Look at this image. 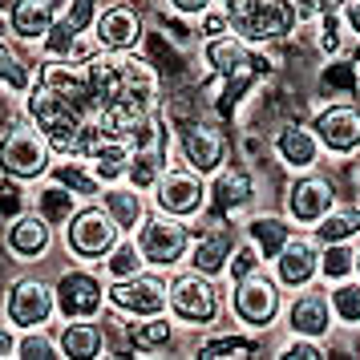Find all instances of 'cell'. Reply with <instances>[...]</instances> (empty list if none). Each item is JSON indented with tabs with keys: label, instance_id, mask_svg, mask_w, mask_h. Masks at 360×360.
Here are the masks:
<instances>
[{
	"label": "cell",
	"instance_id": "cell-1",
	"mask_svg": "<svg viewBox=\"0 0 360 360\" xmlns=\"http://www.w3.org/2000/svg\"><path fill=\"white\" fill-rule=\"evenodd\" d=\"M85 65H89V77H94L98 114L101 110H154L158 69L150 65V57L134 49H101Z\"/></svg>",
	"mask_w": 360,
	"mask_h": 360
},
{
	"label": "cell",
	"instance_id": "cell-2",
	"mask_svg": "<svg viewBox=\"0 0 360 360\" xmlns=\"http://www.w3.org/2000/svg\"><path fill=\"white\" fill-rule=\"evenodd\" d=\"M29 122L49 138V146L57 154H85L89 142H94V134H98V122L77 114L65 98H57L41 82L29 89Z\"/></svg>",
	"mask_w": 360,
	"mask_h": 360
},
{
	"label": "cell",
	"instance_id": "cell-3",
	"mask_svg": "<svg viewBox=\"0 0 360 360\" xmlns=\"http://www.w3.org/2000/svg\"><path fill=\"white\" fill-rule=\"evenodd\" d=\"M231 17V33L247 45H276L300 29V13L292 0H223Z\"/></svg>",
	"mask_w": 360,
	"mask_h": 360
},
{
	"label": "cell",
	"instance_id": "cell-4",
	"mask_svg": "<svg viewBox=\"0 0 360 360\" xmlns=\"http://www.w3.org/2000/svg\"><path fill=\"white\" fill-rule=\"evenodd\" d=\"M166 311L186 328H211L223 316V288L214 276L202 271H179L166 279Z\"/></svg>",
	"mask_w": 360,
	"mask_h": 360
},
{
	"label": "cell",
	"instance_id": "cell-5",
	"mask_svg": "<svg viewBox=\"0 0 360 360\" xmlns=\"http://www.w3.org/2000/svg\"><path fill=\"white\" fill-rule=\"evenodd\" d=\"M231 316L251 332H267L283 311V283L276 279V271H251L243 279H231V295H227Z\"/></svg>",
	"mask_w": 360,
	"mask_h": 360
},
{
	"label": "cell",
	"instance_id": "cell-6",
	"mask_svg": "<svg viewBox=\"0 0 360 360\" xmlns=\"http://www.w3.org/2000/svg\"><path fill=\"white\" fill-rule=\"evenodd\" d=\"M49 162H53V146L33 122H17V126H8L0 134V170H4V179L33 182L41 174H49Z\"/></svg>",
	"mask_w": 360,
	"mask_h": 360
},
{
	"label": "cell",
	"instance_id": "cell-7",
	"mask_svg": "<svg viewBox=\"0 0 360 360\" xmlns=\"http://www.w3.org/2000/svg\"><path fill=\"white\" fill-rule=\"evenodd\" d=\"M134 243L142 247L146 255V267H179L186 255H191V243H195V227H186V219H174V214H150L138 223L134 231Z\"/></svg>",
	"mask_w": 360,
	"mask_h": 360
},
{
	"label": "cell",
	"instance_id": "cell-8",
	"mask_svg": "<svg viewBox=\"0 0 360 360\" xmlns=\"http://www.w3.org/2000/svg\"><path fill=\"white\" fill-rule=\"evenodd\" d=\"M122 239V227L114 223V214L105 211L101 202H85L65 219V247L77 259H105L114 243Z\"/></svg>",
	"mask_w": 360,
	"mask_h": 360
},
{
	"label": "cell",
	"instance_id": "cell-9",
	"mask_svg": "<svg viewBox=\"0 0 360 360\" xmlns=\"http://www.w3.org/2000/svg\"><path fill=\"white\" fill-rule=\"evenodd\" d=\"M174 146H179L182 162L191 170H198L202 179H211V174H219L227 166V138H223V130L214 122H198V117L179 122L174 126Z\"/></svg>",
	"mask_w": 360,
	"mask_h": 360
},
{
	"label": "cell",
	"instance_id": "cell-10",
	"mask_svg": "<svg viewBox=\"0 0 360 360\" xmlns=\"http://www.w3.org/2000/svg\"><path fill=\"white\" fill-rule=\"evenodd\" d=\"M37 82L53 89L57 98H65L77 114L98 117V94H94V77H89V65L85 61H69V57H49L41 65V77Z\"/></svg>",
	"mask_w": 360,
	"mask_h": 360
},
{
	"label": "cell",
	"instance_id": "cell-11",
	"mask_svg": "<svg viewBox=\"0 0 360 360\" xmlns=\"http://www.w3.org/2000/svg\"><path fill=\"white\" fill-rule=\"evenodd\" d=\"M53 292H57V311L65 320H94L105 308V283L89 267H69V271H61L57 283H53Z\"/></svg>",
	"mask_w": 360,
	"mask_h": 360
},
{
	"label": "cell",
	"instance_id": "cell-12",
	"mask_svg": "<svg viewBox=\"0 0 360 360\" xmlns=\"http://www.w3.org/2000/svg\"><path fill=\"white\" fill-rule=\"evenodd\" d=\"M57 311V292L45 279H17L8 295H4V316L17 332H29V328H45Z\"/></svg>",
	"mask_w": 360,
	"mask_h": 360
},
{
	"label": "cell",
	"instance_id": "cell-13",
	"mask_svg": "<svg viewBox=\"0 0 360 360\" xmlns=\"http://www.w3.org/2000/svg\"><path fill=\"white\" fill-rule=\"evenodd\" d=\"M154 207L162 214H174V219H195L207 207V182H202V174L191 170V166L166 170L158 179V186H154Z\"/></svg>",
	"mask_w": 360,
	"mask_h": 360
},
{
	"label": "cell",
	"instance_id": "cell-14",
	"mask_svg": "<svg viewBox=\"0 0 360 360\" xmlns=\"http://www.w3.org/2000/svg\"><path fill=\"white\" fill-rule=\"evenodd\" d=\"M105 304L122 316H158L166 311V279L154 271H138L130 279H114L105 288Z\"/></svg>",
	"mask_w": 360,
	"mask_h": 360
},
{
	"label": "cell",
	"instance_id": "cell-15",
	"mask_svg": "<svg viewBox=\"0 0 360 360\" xmlns=\"http://www.w3.org/2000/svg\"><path fill=\"white\" fill-rule=\"evenodd\" d=\"M332 207H336V186L324 174H316V170L295 174V182L288 186V219L292 223L311 231Z\"/></svg>",
	"mask_w": 360,
	"mask_h": 360
},
{
	"label": "cell",
	"instance_id": "cell-16",
	"mask_svg": "<svg viewBox=\"0 0 360 360\" xmlns=\"http://www.w3.org/2000/svg\"><path fill=\"white\" fill-rule=\"evenodd\" d=\"M311 130H316V138H320V146L328 154H336V158L356 154L360 150V110L352 101H332V105H324L320 114L311 117Z\"/></svg>",
	"mask_w": 360,
	"mask_h": 360
},
{
	"label": "cell",
	"instance_id": "cell-17",
	"mask_svg": "<svg viewBox=\"0 0 360 360\" xmlns=\"http://www.w3.org/2000/svg\"><path fill=\"white\" fill-rule=\"evenodd\" d=\"M271 267H276V279L283 283V292H300V288L320 279V243L311 235H292L279 247Z\"/></svg>",
	"mask_w": 360,
	"mask_h": 360
},
{
	"label": "cell",
	"instance_id": "cell-18",
	"mask_svg": "<svg viewBox=\"0 0 360 360\" xmlns=\"http://www.w3.org/2000/svg\"><path fill=\"white\" fill-rule=\"evenodd\" d=\"M283 320H288V328H292L295 336H316V340H328V332H332V300H328V292H320V288H300V292L292 295V304L283 308Z\"/></svg>",
	"mask_w": 360,
	"mask_h": 360
},
{
	"label": "cell",
	"instance_id": "cell-19",
	"mask_svg": "<svg viewBox=\"0 0 360 360\" xmlns=\"http://www.w3.org/2000/svg\"><path fill=\"white\" fill-rule=\"evenodd\" d=\"M235 235H231L227 219H219L214 214V223L207 231H198L195 243H191V255H186V263L195 267V271H202V276H227V263L231 255H235Z\"/></svg>",
	"mask_w": 360,
	"mask_h": 360
},
{
	"label": "cell",
	"instance_id": "cell-20",
	"mask_svg": "<svg viewBox=\"0 0 360 360\" xmlns=\"http://www.w3.org/2000/svg\"><path fill=\"white\" fill-rule=\"evenodd\" d=\"M251 198H255V179L247 174L243 166H223L219 174H211V186H207L211 214H219V219H235L239 211L251 207Z\"/></svg>",
	"mask_w": 360,
	"mask_h": 360
},
{
	"label": "cell",
	"instance_id": "cell-21",
	"mask_svg": "<svg viewBox=\"0 0 360 360\" xmlns=\"http://www.w3.org/2000/svg\"><path fill=\"white\" fill-rule=\"evenodd\" d=\"M94 37H98L101 49H138L146 29H142V17L130 4H105L94 20Z\"/></svg>",
	"mask_w": 360,
	"mask_h": 360
},
{
	"label": "cell",
	"instance_id": "cell-22",
	"mask_svg": "<svg viewBox=\"0 0 360 360\" xmlns=\"http://www.w3.org/2000/svg\"><path fill=\"white\" fill-rule=\"evenodd\" d=\"M320 138H316V130L311 126H304V122H283L276 130V158L288 170H295V174H304V170H316V162H320Z\"/></svg>",
	"mask_w": 360,
	"mask_h": 360
},
{
	"label": "cell",
	"instance_id": "cell-23",
	"mask_svg": "<svg viewBox=\"0 0 360 360\" xmlns=\"http://www.w3.org/2000/svg\"><path fill=\"white\" fill-rule=\"evenodd\" d=\"M251 53H255V45H247L243 37H235V33L202 37V65H207V73H211L214 82L251 69Z\"/></svg>",
	"mask_w": 360,
	"mask_h": 360
},
{
	"label": "cell",
	"instance_id": "cell-24",
	"mask_svg": "<svg viewBox=\"0 0 360 360\" xmlns=\"http://www.w3.org/2000/svg\"><path fill=\"white\" fill-rule=\"evenodd\" d=\"M53 227L41 211H20L17 219H8V231H4V247L17 255V259H37L49 251Z\"/></svg>",
	"mask_w": 360,
	"mask_h": 360
},
{
	"label": "cell",
	"instance_id": "cell-25",
	"mask_svg": "<svg viewBox=\"0 0 360 360\" xmlns=\"http://www.w3.org/2000/svg\"><path fill=\"white\" fill-rule=\"evenodd\" d=\"M130 154H134L130 142H122V138H114V134H105V130L98 126V134H94V142H89V150H85L82 158L94 166V174H98V179L110 186V182H122V179H126Z\"/></svg>",
	"mask_w": 360,
	"mask_h": 360
},
{
	"label": "cell",
	"instance_id": "cell-26",
	"mask_svg": "<svg viewBox=\"0 0 360 360\" xmlns=\"http://www.w3.org/2000/svg\"><path fill=\"white\" fill-rule=\"evenodd\" d=\"M61 8H65V0H17L8 13V25L20 41H45L53 20L61 17Z\"/></svg>",
	"mask_w": 360,
	"mask_h": 360
},
{
	"label": "cell",
	"instance_id": "cell-27",
	"mask_svg": "<svg viewBox=\"0 0 360 360\" xmlns=\"http://www.w3.org/2000/svg\"><path fill=\"white\" fill-rule=\"evenodd\" d=\"M49 179L57 182V186H65L69 195H77V198H89L94 195H101L105 191V182L94 174V166L85 162L82 154H61L57 162H49Z\"/></svg>",
	"mask_w": 360,
	"mask_h": 360
},
{
	"label": "cell",
	"instance_id": "cell-28",
	"mask_svg": "<svg viewBox=\"0 0 360 360\" xmlns=\"http://www.w3.org/2000/svg\"><path fill=\"white\" fill-rule=\"evenodd\" d=\"M101 207L114 214V223L122 231H138V223L146 219V198H142V191L138 186H130V182H110L105 191H101Z\"/></svg>",
	"mask_w": 360,
	"mask_h": 360
},
{
	"label": "cell",
	"instance_id": "cell-29",
	"mask_svg": "<svg viewBox=\"0 0 360 360\" xmlns=\"http://www.w3.org/2000/svg\"><path fill=\"white\" fill-rule=\"evenodd\" d=\"M166 170V150H162V142H150V146H138L130 154V166H126V182L130 186H138L142 195L146 191H154L158 186V179H162Z\"/></svg>",
	"mask_w": 360,
	"mask_h": 360
},
{
	"label": "cell",
	"instance_id": "cell-30",
	"mask_svg": "<svg viewBox=\"0 0 360 360\" xmlns=\"http://www.w3.org/2000/svg\"><path fill=\"white\" fill-rule=\"evenodd\" d=\"M101 336L98 324H89V320H69L61 332H57V348H61V356L69 360H82V356H101Z\"/></svg>",
	"mask_w": 360,
	"mask_h": 360
},
{
	"label": "cell",
	"instance_id": "cell-31",
	"mask_svg": "<svg viewBox=\"0 0 360 360\" xmlns=\"http://www.w3.org/2000/svg\"><path fill=\"white\" fill-rule=\"evenodd\" d=\"M247 239L259 247V255L267 263L279 255V247L292 239V227H288V219H279V214H251L247 219Z\"/></svg>",
	"mask_w": 360,
	"mask_h": 360
},
{
	"label": "cell",
	"instance_id": "cell-32",
	"mask_svg": "<svg viewBox=\"0 0 360 360\" xmlns=\"http://www.w3.org/2000/svg\"><path fill=\"white\" fill-rule=\"evenodd\" d=\"M170 340H174V316H134L130 324V344L138 348V352H162V348H170Z\"/></svg>",
	"mask_w": 360,
	"mask_h": 360
},
{
	"label": "cell",
	"instance_id": "cell-33",
	"mask_svg": "<svg viewBox=\"0 0 360 360\" xmlns=\"http://www.w3.org/2000/svg\"><path fill=\"white\" fill-rule=\"evenodd\" d=\"M263 340L251 332V328H239V332H214L198 344V356H259Z\"/></svg>",
	"mask_w": 360,
	"mask_h": 360
},
{
	"label": "cell",
	"instance_id": "cell-34",
	"mask_svg": "<svg viewBox=\"0 0 360 360\" xmlns=\"http://www.w3.org/2000/svg\"><path fill=\"white\" fill-rule=\"evenodd\" d=\"M360 235V207H332V211L311 227L316 243H352Z\"/></svg>",
	"mask_w": 360,
	"mask_h": 360
},
{
	"label": "cell",
	"instance_id": "cell-35",
	"mask_svg": "<svg viewBox=\"0 0 360 360\" xmlns=\"http://www.w3.org/2000/svg\"><path fill=\"white\" fill-rule=\"evenodd\" d=\"M328 300H332V316L340 320L344 328H360V276L340 279L328 288Z\"/></svg>",
	"mask_w": 360,
	"mask_h": 360
},
{
	"label": "cell",
	"instance_id": "cell-36",
	"mask_svg": "<svg viewBox=\"0 0 360 360\" xmlns=\"http://www.w3.org/2000/svg\"><path fill=\"white\" fill-rule=\"evenodd\" d=\"M320 276L328 283L356 276V247L352 243H320Z\"/></svg>",
	"mask_w": 360,
	"mask_h": 360
},
{
	"label": "cell",
	"instance_id": "cell-37",
	"mask_svg": "<svg viewBox=\"0 0 360 360\" xmlns=\"http://www.w3.org/2000/svg\"><path fill=\"white\" fill-rule=\"evenodd\" d=\"M101 263H105V276L110 279H130L138 271H146V255H142V247L134 243V239H117L114 251Z\"/></svg>",
	"mask_w": 360,
	"mask_h": 360
},
{
	"label": "cell",
	"instance_id": "cell-38",
	"mask_svg": "<svg viewBox=\"0 0 360 360\" xmlns=\"http://www.w3.org/2000/svg\"><path fill=\"white\" fill-rule=\"evenodd\" d=\"M255 77H259L255 69H243V73H235V77H223L219 94L211 98V101H214V110H219L223 117H231V114H235V105H239V101L247 98V89L255 85Z\"/></svg>",
	"mask_w": 360,
	"mask_h": 360
},
{
	"label": "cell",
	"instance_id": "cell-39",
	"mask_svg": "<svg viewBox=\"0 0 360 360\" xmlns=\"http://www.w3.org/2000/svg\"><path fill=\"white\" fill-rule=\"evenodd\" d=\"M0 85L17 89V94L33 89V77H29V69H25V61L17 57V49H13L8 41H0Z\"/></svg>",
	"mask_w": 360,
	"mask_h": 360
},
{
	"label": "cell",
	"instance_id": "cell-40",
	"mask_svg": "<svg viewBox=\"0 0 360 360\" xmlns=\"http://www.w3.org/2000/svg\"><path fill=\"white\" fill-rule=\"evenodd\" d=\"M101 13V0H65V8H61V25H69L73 33H94V20Z\"/></svg>",
	"mask_w": 360,
	"mask_h": 360
},
{
	"label": "cell",
	"instance_id": "cell-41",
	"mask_svg": "<svg viewBox=\"0 0 360 360\" xmlns=\"http://www.w3.org/2000/svg\"><path fill=\"white\" fill-rule=\"evenodd\" d=\"M73 198H77V195H69L65 186L49 182V186L41 191V202H37V211L45 214L49 223H61V219H69V214L77 211V207H73Z\"/></svg>",
	"mask_w": 360,
	"mask_h": 360
},
{
	"label": "cell",
	"instance_id": "cell-42",
	"mask_svg": "<svg viewBox=\"0 0 360 360\" xmlns=\"http://www.w3.org/2000/svg\"><path fill=\"white\" fill-rule=\"evenodd\" d=\"M316 25H320V41H316L320 53L340 57V53H344V17H340V13H324Z\"/></svg>",
	"mask_w": 360,
	"mask_h": 360
},
{
	"label": "cell",
	"instance_id": "cell-43",
	"mask_svg": "<svg viewBox=\"0 0 360 360\" xmlns=\"http://www.w3.org/2000/svg\"><path fill=\"white\" fill-rule=\"evenodd\" d=\"M263 263H267V259L259 255V247L251 243V239H243V243L235 247L231 263H227V276H231V279H243V276H251V271H259Z\"/></svg>",
	"mask_w": 360,
	"mask_h": 360
},
{
	"label": "cell",
	"instance_id": "cell-44",
	"mask_svg": "<svg viewBox=\"0 0 360 360\" xmlns=\"http://www.w3.org/2000/svg\"><path fill=\"white\" fill-rule=\"evenodd\" d=\"M17 352H20V356H33V360H45V356H53V352H61V348H57V340H53L49 332L29 328V332H20Z\"/></svg>",
	"mask_w": 360,
	"mask_h": 360
},
{
	"label": "cell",
	"instance_id": "cell-45",
	"mask_svg": "<svg viewBox=\"0 0 360 360\" xmlns=\"http://www.w3.org/2000/svg\"><path fill=\"white\" fill-rule=\"evenodd\" d=\"M279 356H288V360H320V356H328V352H324V340H316V336H295L292 332V340L279 344Z\"/></svg>",
	"mask_w": 360,
	"mask_h": 360
},
{
	"label": "cell",
	"instance_id": "cell-46",
	"mask_svg": "<svg viewBox=\"0 0 360 360\" xmlns=\"http://www.w3.org/2000/svg\"><path fill=\"white\" fill-rule=\"evenodd\" d=\"M324 89H344V94H352L356 89V65L352 61H332L324 69Z\"/></svg>",
	"mask_w": 360,
	"mask_h": 360
},
{
	"label": "cell",
	"instance_id": "cell-47",
	"mask_svg": "<svg viewBox=\"0 0 360 360\" xmlns=\"http://www.w3.org/2000/svg\"><path fill=\"white\" fill-rule=\"evenodd\" d=\"M292 4H295V13H300V25H304V20L316 25L324 13H340L344 8V0H292Z\"/></svg>",
	"mask_w": 360,
	"mask_h": 360
},
{
	"label": "cell",
	"instance_id": "cell-48",
	"mask_svg": "<svg viewBox=\"0 0 360 360\" xmlns=\"http://www.w3.org/2000/svg\"><path fill=\"white\" fill-rule=\"evenodd\" d=\"M25 211V195H20V179H8L0 182V214H8V219H17Z\"/></svg>",
	"mask_w": 360,
	"mask_h": 360
},
{
	"label": "cell",
	"instance_id": "cell-49",
	"mask_svg": "<svg viewBox=\"0 0 360 360\" xmlns=\"http://www.w3.org/2000/svg\"><path fill=\"white\" fill-rule=\"evenodd\" d=\"M198 33H202V37H223V33H231L227 8H207V13L198 17Z\"/></svg>",
	"mask_w": 360,
	"mask_h": 360
},
{
	"label": "cell",
	"instance_id": "cell-50",
	"mask_svg": "<svg viewBox=\"0 0 360 360\" xmlns=\"http://www.w3.org/2000/svg\"><path fill=\"white\" fill-rule=\"evenodd\" d=\"M166 4H170V13H174V17H182V20L195 17V20H198V17H202V13L214 4V0H166Z\"/></svg>",
	"mask_w": 360,
	"mask_h": 360
},
{
	"label": "cell",
	"instance_id": "cell-51",
	"mask_svg": "<svg viewBox=\"0 0 360 360\" xmlns=\"http://www.w3.org/2000/svg\"><path fill=\"white\" fill-rule=\"evenodd\" d=\"M340 17H344V29H348V33L360 41V0H344Z\"/></svg>",
	"mask_w": 360,
	"mask_h": 360
},
{
	"label": "cell",
	"instance_id": "cell-52",
	"mask_svg": "<svg viewBox=\"0 0 360 360\" xmlns=\"http://www.w3.org/2000/svg\"><path fill=\"white\" fill-rule=\"evenodd\" d=\"M17 332L13 328H0V360H8V356H17Z\"/></svg>",
	"mask_w": 360,
	"mask_h": 360
},
{
	"label": "cell",
	"instance_id": "cell-53",
	"mask_svg": "<svg viewBox=\"0 0 360 360\" xmlns=\"http://www.w3.org/2000/svg\"><path fill=\"white\" fill-rule=\"evenodd\" d=\"M356 276H360V247H356Z\"/></svg>",
	"mask_w": 360,
	"mask_h": 360
}]
</instances>
